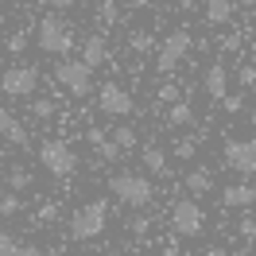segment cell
<instances>
[{
    "label": "cell",
    "instance_id": "e0dca14e",
    "mask_svg": "<svg viewBox=\"0 0 256 256\" xmlns=\"http://www.w3.org/2000/svg\"><path fill=\"white\" fill-rule=\"evenodd\" d=\"M140 160H144V167L152 171V175H167V152H163L160 144H144Z\"/></svg>",
    "mask_w": 256,
    "mask_h": 256
},
{
    "label": "cell",
    "instance_id": "f1b7e54d",
    "mask_svg": "<svg viewBox=\"0 0 256 256\" xmlns=\"http://www.w3.org/2000/svg\"><path fill=\"white\" fill-rule=\"evenodd\" d=\"M112 140H116V144H120V148H124V152H128V148L136 144V132H132V128H128V124H120V128H116V132H112Z\"/></svg>",
    "mask_w": 256,
    "mask_h": 256
},
{
    "label": "cell",
    "instance_id": "44dd1931",
    "mask_svg": "<svg viewBox=\"0 0 256 256\" xmlns=\"http://www.w3.org/2000/svg\"><path fill=\"white\" fill-rule=\"evenodd\" d=\"M20 210H24V202H20L16 190H12V194H0V222L12 218V214H20Z\"/></svg>",
    "mask_w": 256,
    "mask_h": 256
},
{
    "label": "cell",
    "instance_id": "f546056e",
    "mask_svg": "<svg viewBox=\"0 0 256 256\" xmlns=\"http://www.w3.org/2000/svg\"><path fill=\"white\" fill-rule=\"evenodd\" d=\"M152 47H156L152 35H132V50H136V54H152Z\"/></svg>",
    "mask_w": 256,
    "mask_h": 256
},
{
    "label": "cell",
    "instance_id": "30bf717a",
    "mask_svg": "<svg viewBox=\"0 0 256 256\" xmlns=\"http://www.w3.org/2000/svg\"><path fill=\"white\" fill-rule=\"evenodd\" d=\"M35 86H39V70H35V66H12V70H4V78H0V90L8 97H32Z\"/></svg>",
    "mask_w": 256,
    "mask_h": 256
},
{
    "label": "cell",
    "instance_id": "7c38bea8",
    "mask_svg": "<svg viewBox=\"0 0 256 256\" xmlns=\"http://www.w3.org/2000/svg\"><path fill=\"white\" fill-rule=\"evenodd\" d=\"M0 140H8L12 148L28 144V124L20 120L16 112H8V109H0Z\"/></svg>",
    "mask_w": 256,
    "mask_h": 256
},
{
    "label": "cell",
    "instance_id": "52a82bcc",
    "mask_svg": "<svg viewBox=\"0 0 256 256\" xmlns=\"http://www.w3.org/2000/svg\"><path fill=\"white\" fill-rule=\"evenodd\" d=\"M190 47H194V35H190V32H182V28H178V32H171V35L160 43V50H156V70H160V74H171V70H175V66L190 54Z\"/></svg>",
    "mask_w": 256,
    "mask_h": 256
},
{
    "label": "cell",
    "instance_id": "b9f144b4",
    "mask_svg": "<svg viewBox=\"0 0 256 256\" xmlns=\"http://www.w3.org/2000/svg\"><path fill=\"white\" fill-rule=\"evenodd\" d=\"M252 140H256V136H252Z\"/></svg>",
    "mask_w": 256,
    "mask_h": 256
},
{
    "label": "cell",
    "instance_id": "4316f807",
    "mask_svg": "<svg viewBox=\"0 0 256 256\" xmlns=\"http://www.w3.org/2000/svg\"><path fill=\"white\" fill-rule=\"evenodd\" d=\"M128 233H132V237H148V233H152V218H132V222H128Z\"/></svg>",
    "mask_w": 256,
    "mask_h": 256
},
{
    "label": "cell",
    "instance_id": "cb8c5ba5",
    "mask_svg": "<svg viewBox=\"0 0 256 256\" xmlns=\"http://www.w3.org/2000/svg\"><path fill=\"white\" fill-rule=\"evenodd\" d=\"M237 233H240V240H244V244H252V240H256V218H248V214H244V218L237 222Z\"/></svg>",
    "mask_w": 256,
    "mask_h": 256
},
{
    "label": "cell",
    "instance_id": "ab89813d",
    "mask_svg": "<svg viewBox=\"0 0 256 256\" xmlns=\"http://www.w3.org/2000/svg\"><path fill=\"white\" fill-rule=\"evenodd\" d=\"M194 4H198V0H178V8H194Z\"/></svg>",
    "mask_w": 256,
    "mask_h": 256
},
{
    "label": "cell",
    "instance_id": "7a4b0ae2",
    "mask_svg": "<svg viewBox=\"0 0 256 256\" xmlns=\"http://www.w3.org/2000/svg\"><path fill=\"white\" fill-rule=\"evenodd\" d=\"M109 190L132 210H144L152 206V198H156V186H152V178L148 175H136V171H124V175H112L109 178Z\"/></svg>",
    "mask_w": 256,
    "mask_h": 256
},
{
    "label": "cell",
    "instance_id": "3957f363",
    "mask_svg": "<svg viewBox=\"0 0 256 256\" xmlns=\"http://www.w3.org/2000/svg\"><path fill=\"white\" fill-rule=\"evenodd\" d=\"M35 43H39L43 54H70L74 50V35H70V28H66V20L58 12H47V16L39 20Z\"/></svg>",
    "mask_w": 256,
    "mask_h": 256
},
{
    "label": "cell",
    "instance_id": "603a6c76",
    "mask_svg": "<svg viewBox=\"0 0 256 256\" xmlns=\"http://www.w3.org/2000/svg\"><path fill=\"white\" fill-rule=\"evenodd\" d=\"M32 116L35 120H50V116H54V101H47V97L32 101Z\"/></svg>",
    "mask_w": 256,
    "mask_h": 256
},
{
    "label": "cell",
    "instance_id": "5bb4252c",
    "mask_svg": "<svg viewBox=\"0 0 256 256\" xmlns=\"http://www.w3.org/2000/svg\"><path fill=\"white\" fill-rule=\"evenodd\" d=\"M202 12L210 28H225L233 20V0H202Z\"/></svg>",
    "mask_w": 256,
    "mask_h": 256
},
{
    "label": "cell",
    "instance_id": "d4e9b609",
    "mask_svg": "<svg viewBox=\"0 0 256 256\" xmlns=\"http://www.w3.org/2000/svg\"><path fill=\"white\" fill-rule=\"evenodd\" d=\"M160 101L163 105H175V101H182V90H178L175 82H163L160 86Z\"/></svg>",
    "mask_w": 256,
    "mask_h": 256
},
{
    "label": "cell",
    "instance_id": "4fadbf2b",
    "mask_svg": "<svg viewBox=\"0 0 256 256\" xmlns=\"http://www.w3.org/2000/svg\"><path fill=\"white\" fill-rule=\"evenodd\" d=\"M202 90H206L214 101H225V97H229V70H225L222 62H214L206 74H202Z\"/></svg>",
    "mask_w": 256,
    "mask_h": 256
},
{
    "label": "cell",
    "instance_id": "d6a6232c",
    "mask_svg": "<svg viewBox=\"0 0 256 256\" xmlns=\"http://www.w3.org/2000/svg\"><path fill=\"white\" fill-rule=\"evenodd\" d=\"M24 47H28V35H24V32H12V39H8V47H4V50H12V54H20Z\"/></svg>",
    "mask_w": 256,
    "mask_h": 256
},
{
    "label": "cell",
    "instance_id": "8992f818",
    "mask_svg": "<svg viewBox=\"0 0 256 256\" xmlns=\"http://www.w3.org/2000/svg\"><path fill=\"white\" fill-rule=\"evenodd\" d=\"M202 229H206L202 206H198L194 198H178L175 206H171V233H175V237H198Z\"/></svg>",
    "mask_w": 256,
    "mask_h": 256
},
{
    "label": "cell",
    "instance_id": "60d3db41",
    "mask_svg": "<svg viewBox=\"0 0 256 256\" xmlns=\"http://www.w3.org/2000/svg\"><path fill=\"white\" fill-rule=\"evenodd\" d=\"M237 4H244V8H252V4H256V0H237Z\"/></svg>",
    "mask_w": 256,
    "mask_h": 256
},
{
    "label": "cell",
    "instance_id": "836d02e7",
    "mask_svg": "<svg viewBox=\"0 0 256 256\" xmlns=\"http://www.w3.org/2000/svg\"><path fill=\"white\" fill-rule=\"evenodd\" d=\"M222 105H225V112H240V109H244V97L229 94V97H225V101H222Z\"/></svg>",
    "mask_w": 256,
    "mask_h": 256
},
{
    "label": "cell",
    "instance_id": "4dcf8cb0",
    "mask_svg": "<svg viewBox=\"0 0 256 256\" xmlns=\"http://www.w3.org/2000/svg\"><path fill=\"white\" fill-rule=\"evenodd\" d=\"M237 82L244 86V90H248V86H256V66H248V62H244V66L237 70Z\"/></svg>",
    "mask_w": 256,
    "mask_h": 256
},
{
    "label": "cell",
    "instance_id": "74e56055",
    "mask_svg": "<svg viewBox=\"0 0 256 256\" xmlns=\"http://www.w3.org/2000/svg\"><path fill=\"white\" fill-rule=\"evenodd\" d=\"M128 4H132V8H148L152 0H128Z\"/></svg>",
    "mask_w": 256,
    "mask_h": 256
},
{
    "label": "cell",
    "instance_id": "1f68e13d",
    "mask_svg": "<svg viewBox=\"0 0 256 256\" xmlns=\"http://www.w3.org/2000/svg\"><path fill=\"white\" fill-rule=\"evenodd\" d=\"M54 218H58V202H43V206H39V222H54Z\"/></svg>",
    "mask_w": 256,
    "mask_h": 256
},
{
    "label": "cell",
    "instance_id": "8fae6325",
    "mask_svg": "<svg viewBox=\"0 0 256 256\" xmlns=\"http://www.w3.org/2000/svg\"><path fill=\"white\" fill-rule=\"evenodd\" d=\"M222 206H229V210H248V206H256V182H233V186H225L222 190Z\"/></svg>",
    "mask_w": 256,
    "mask_h": 256
},
{
    "label": "cell",
    "instance_id": "d590c367",
    "mask_svg": "<svg viewBox=\"0 0 256 256\" xmlns=\"http://www.w3.org/2000/svg\"><path fill=\"white\" fill-rule=\"evenodd\" d=\"M86 140H90V148H97V144H105V140H109V136H105V132H101V128H90V132H86Z\"/></svg>",
    "mask_w": 256,
    "mask_h": 256
},
{
    "label": "cell",
    "instance_id": "7402d4cb",
    "mask_svg": "<svg viewBox=\"0 0 256 256\" xmlns=\"http://www.w3.org/2000/svg\"><path fill=\"white\" fill-rule=\"evenodd\" d=\"M97 156H101V160H105V163H116V160H120V156H124V148H120V144H116V140H112V136H109L105 144H97Z\"/></svg>",
    "mask_w": 256,
    "mask_h": 256
},
{
    "label": "cell",
    "instance_id": "5b68a950",
    "mask_svg": "<svg viewBox=\"0 0 256 256\" xmlns=\"http://www.w3.org/2000/svg\"><path fill=\"white\" fill-rule=\"evenodd\" d=\"M54 82L62 86L66 94L90 97V90H94V66L82 62V58H62V62L54 66Z\"/></svg>",
    "mask_w": 256,
    "mask_h": 256
},
{
    "label": "cell",
    "instance_id": "83f0119b",
    "mask_svg": "<svg viewBox=\"0 0 256 256\" xmlns=\"http://www.w3.org/2000/svg\"><path fill=\"white\" fill-rule=\"evenodd\" d=\"M97 16H101V24H116V0H101V8H97Z\"/></svg>",
    "mask_w": 256,
    "mask_h": 256
},
{
    "label": "cell",
    "instance_id": "9a60e30c",
    "mask_svg": "<svg viewBox=\"0 0 256 256\" xmlns=\"http://www.w3.org/2000/svg\"><path fill=\"white\" fill-rule=\"evenodd\" d=\"M105 58H109V43H105V35H90V39L82 43V62H90L97 70Z\"/></svg>",
    "mask_w": 256,
    "mask_h": 256
},
{
    "label": "cell",
    "instance_id": "484cf974",
    "mask_svg": "<svg viewBox=\"0 0 256 256\" xmlns=\"http://www.w3.org/2000/svg\"><path fill=\"white\" fill-rule=\"evenodd\" d=\"M194 152H198V140H194V136H182V140L175 144V156H178V160H194Z\"/></svg>",
    "mask_w": 256,
    "mask_h": 256
},
{
    "label": "cell",
    "instance_id": "e575fe53",
    "mask_svg": "<svg viewBox=\"0 0 256 256\" xmlns=\"http://www.w3.org/2000/svg\"><path fill=\"white\" fill-rule=\"evenodd\" d=\"M43 8H50V12H66V8H74V0H39Z\"/></svg>",
    "mask_w": 256,
    "mask_h": 256
},
{
    "label": "cell",
    "instance_id": "9c48e42d",
    "mask_svg": "<svg viewBox=\"0 0 256 256\" xmlns=\"http://www.w3.org/2000/svg\"><path fill=\"white\" fill-rule=\"evenodd\" d=\"M97 109L105 112V116H132L136 112V101L128 90H120V82H105L101 90H97Z\"/></svg>",
    "mask_w": 256,
    "mask_h": 256
},
{
    "label": "cell",
    "instance_id": "6da1fadb",
    "mask_svg": "<svg viewBox=\"0 0 256 256\" xmlns=\"http://www.w3.org/2000/svg\"><path fill=\"white\" fill-rule=\"evenodd\" d=\"M109 225V202L105 198H90L86 206L70 214V240H97Z\"/></svg>",
    "mask_w": 256,
    "mask_h": 256
},
{
    "label": "cell",
    "instance_id": "f35d334b",
    "mask_svg": "<svg viewBox=\"0 0 256 256\" xmlns=\"http://www.w3.org/2000/svg\"><path fill=\"white\" fill-rule=\"evenodd\" d=\"M163 256H178V248H175V244H167V248H163Z\"/></svg>",
    "mask_w": 256,
    "mask_h": 256
},
{
    "label": "cell",
    "instance_id": "2e32d148",
    "mask_svg": "<svg viewBox=\"0 0 256 256\" xmlns=\"http://www.w3.org/2000/svg\"><path fill=\"white\" fill-rule=\"evenodd\" d=\"M0 256H43V248L24 244V240H16L12 233H0Z\"/></svg>",
    "mask_w": 256,
    "mask_h": 256
},
{
    "label": "cell",
    "instance_id": "ffe728a7",
    "mask_svg": "<svg viewBox=\"0 0 256 256\" xmlns=\"http://www.w3.org/2000/svg\"><path fill=\"white\" fill-rule=\"evenodd\" d=\"M4 178H8V186H12V190H28V186H32V182H35V178H32V171H28V167H24V163H16V167H8V175H4Z\"/></svg>",
    "mask_w": 256,
    "mask_h": 256
},
{
    "label": "cell",
    "instance_id": "277c9868",
    "mask_svg": "<svg viewBox=\"0 0 256 256\" xmlns=\"http://www.w3.org/2000/svg\"><path fill=\"white\" fill-rule=\"evenodd\" d=\"M39 163H43L54 178H66V175H74L78 156H74V148L66 144L62 136H50V140H43V144H39Z\"/></svg>",
    "mask_w": 256,
    "mask_h": 256
},
{
    "label": "cell",
    "instance_id": "ba28073f",
    "mask_svg": "<svg viewBox=\"0 0 256 256\" xmlns=\"http://www.w3.org/2000/svg\"><path fill=\"white\" fill-rule=\"evenodd\" d=\"M222 160H225V167H229L233 175L252 178L256 175V140H225Z\"/></svg>",
    "mask_w": 256,
    "mask_h": 256
},
{
    "label": "cell",
    "instance_id": "d6986e66",
    "mask_svg": "<svg viewBox=\"0 0 256 256\" xmlns=\"http://www.w3.org/2000/svg\"><path fill=\"white\" fill-rule=\"evenodd\" d=\"M167 124H175V128L194 124V105H190V101H175V105L167 109Z\"/></svg>",
    "mask_w": 256,
    "mask_h": 256
},
{
    "label": "cell",
    "instance_id": "ac0fdd59",
    "mask_svg": "<svg viewBox=\"0 0 256 256\" xmlns=\"http://www.w3.org/2000/svg\"><path fill=\"white\" fill-rule=\"evenodd\" d=\"M186 190H190V194H210V190H214L210 167H190V171H186Z\"/></svg>",
    "mask_w": 256,
    "mask_h": 256
},
{
    "label": "cell",
    "instance_id": "8d00e7d4",
    "mask_svg": "<svg viewBox=\"0 0 256 256\" xmlns=\"http://www.w3.org/2000/svg\"><path fill=\"white\" fill-rule=\"evenodd\" d=\"M206 256H229V252H225L222 244H214V248H206Z\"/></svg>",
    "mask_w": 256,
    "mask_h": 256
}]
</instances>
